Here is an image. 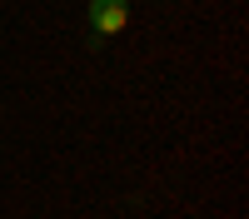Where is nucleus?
<instances>
[{
	"label": "nucleus",
	"mask_w": 249,
	"mask_h": 219,
	"mask_svg": "<svg viewBox=\"0 0 249 219\" xmlns=\"http://www.w3.org/2000/svg\"><path fill=\"white\" fill-rule=\"evenodd\" d=\"M130 25V0H90V30L105 40Z\"/></svg>",
	"instance_id": "nucleus-1"
}]
</instances>
